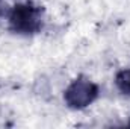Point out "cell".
<instances>
[{
  "label": "cell",
  "instance_id": "6da1fadb",
  "mask_svg": "<svg viewBox=\"0 0 130 129\" xmlns=\"http://www.w3.org/2000/svg\"><path fill=\"white\" fill-rule=\"evenodd\" d=\"M42 26L41 9L29 3L15 5L9 15V28L15 33L32 35L36 33Z\"/></svg>",
  "mask_w": 130,
  "mask_h": 129
},
{
  "label": "cell",
  "instance_id": "7a4b0ae2",
  "mask_svg": "<svg viewBox=\"0 0 130 129\" xmlns=\"http://www.w3.org/2000/svg\"><path fill=\"white\" fill-rule=\"evenodd\" d=\"M98 96V87L86 78H77L65 90L64 99L67 105L74 109H82L91 105Z\"/></svg>",
  "mask_w": 130,
  "mask_h": 129
},
{
  "label": "cell",
  "instance_id": "3957f363",
  "mask_svg": "<svg viewBox=\"0 0 130 129\" xmlns=\"http://www.w3.org/2000/svg\"><path fill=\"white\" fill-rule=\"evenodd\" d=\"M115 84L118 87V90L126 94V96H130V70H123L117 74L115 78Z\"/></svg>",
  "mask_w": 130,
  "mask_h": 129
}]
</instances>
